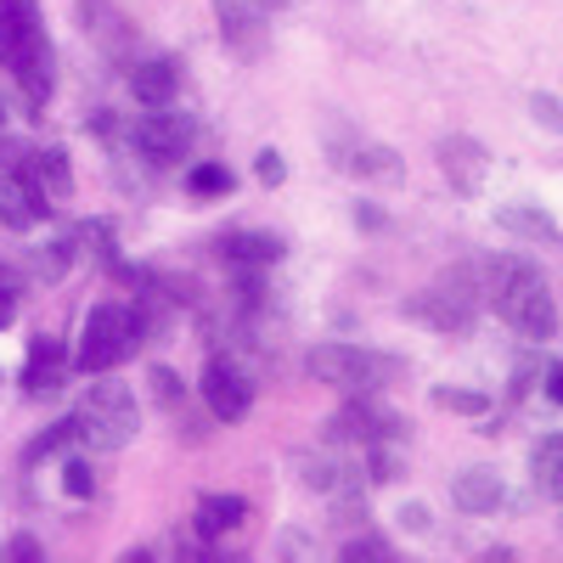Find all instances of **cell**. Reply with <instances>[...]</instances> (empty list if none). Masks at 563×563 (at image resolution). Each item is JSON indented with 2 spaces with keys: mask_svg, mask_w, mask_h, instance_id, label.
<instances>
[{
  "mask_svg": "<svg viewBox=\"0 0 563 563\" xmlns=\"http://www.w3.org/2000/svg\"><path fill=\"white\" fill-rule=\"evenodd\" d=\"M501 479L490 474V467H467V474H456V485H451V501L462 507V512H496L501 507Z\"/></svg>",
  "mask_w": 563,
  "mask_h": 563,
  "instance_id": "15",
  "label": "cell"
},
{
  "mask_svg": "<svg viewBox=\"0 0 563 563\" xmlns=\"http://www.w3.org/2000/svg\"><path fill=\"white\" fill-rule=\"evenodd\" d=\"M327 434H333V440H355V445H384V440L400 434V417L384 411V406H372L361 395V400H350L333 422H327Z\"/></svg>",
  "mask_w": 563,
  "mask_h": 563,
  "instance_id": "8",
  "label": "cell"
},
{
  "mask_svg": "<svg viewBox=\"0 0 563 563\" xmlns=\"http://www.w3.org/2000/svg\"><path fill=\"white\" fill-rule=\"evenodd\" d=\"M355 225H366V231H378V225H384V214H378V209H355Z\"/></svg>",
  "mask_w": 563,
  "mask_h": 563,
  "instance_id": "31",
  "label": "cell"
},
{
  "mask_svg": "<svg viewBox=\"0 0 563 563\" xmlns=\"http://www.w3.org/2000/svg\"><path fill=\"white\" fill-rule=\"evenodd\" d=\"M63 490L74 501H90V496H97V474H90L85 462H63Z\"/></svg>",
  "mask_w": 563,
  "mask_h": 563,
  "instance_id": "23",
  "label": "cell"
},
{
  "mask_svg": "<svg viewBox=\"0 0 563 563\" xmlns=\"http://www.w3.org/2000/svg\"><path fill=\"white\" fill-rule=\"evenodd\" d=\"M231 186H238V175H231L225 164H192L186 169V192L192 198H225Z\"/></svg>",
  "mask_w": 563,
  "mask_h": 563,
  "instance_id": "20",
  "label": "cell"
},
{
  "mask_svg": "<svg viewBox=\"0 0 563 563\" xmlns=\"http://www.w3.org/2000/svg\"><path fill=\"white\" fill-rule=\"evenodd\" d=\"M63 445H74V417H63V422H52L34 445H29V462H40V456H57Z\"/></svg>",
  "mask_w": 563,
  "mask_h": 563,
  "instance_id": "22",
  "label": "cell"
},
{
  "mask_svg": "<svg viewBox=\"0 0 563 563\" xmlns=\"http://www.w3.org/2000/svg\"><path fill=\"white\" fill-rule=\"evenodd\" d=\"M153 389H158V400H164V406H175V400H180V378H175L169 366H153Z\"/></svg>",
  "mask_w": 563,
  "mask_h": 563,
  "instance_id": "27",
  "label": "cell"
},
{
  "mask_svg": "<svg viewBox=\"0 0 563 563\" xmlns=\"http://www.w3.org/2000/svg\"><path fill=\"white\" fill-rule=\"evenodd\" d=\"M305 372L316 384L339 389V395H378L384 384L406 378V361L378 355V350H361V344H316L305 355Z\"/></svg>",
  "mask_w": 563,
  "mask_h": 563,
  "instance_id": "3",
  "label": "cell"
},
{
  "mask_svg": "<svg viewBox=\"0 0 563 563\" xmlns=\"http://www.w3.org/2000/svg\"><path fill=\"white\" fill-rule=\"evenodd\" d=\"M175 85H180V68H175L169 57H153V63H135V68H130V90H135L141 108L175 102Z\"/></svg>",
  "mask_w": 563,
  "mask_h": 563,
  "instance_id": "14",
  "label": "cell"
},
{
  "mask_svg": "<svg viewBox=\"0 0 563 563\" xmlns=\"http://www.w3.org/2000/svg\"><path fill=\"white\" fill-rule=\"evenodd\" d=\"M344 558H389V547H384V541H350Z\"/></svg>",
  "mask_w": 563,
  "mask_h": 563,
  "instance_id": "28",
  "label": "cell"
},
{
  "mask_svg": "<svg viewBox=\"0 0 563 563\" xmlns=\"http://www.w3.org/2000/svg\"><path fill=\"white\" fill-rule=\"evenodd\" d=\"M220 254L231 265H276L282 260V238L276 231H231V238L220 243Z\"/></svg>",
  "mask_w": 563,
  "mask_h": 563,
  "instance_id": "18",
  "label": "cell"
},
{
  "mask_svg": "<svg viewBox=\"0 0 563 563\" xmlns=\"http://www.w3.org/2000/svg\"><path fill=\"white\" fill-rule=\"evenodd\" d=\"M68 378V350L63 339H29V366H23V389L29 395H57Z\"/></svg>",
  "mask_w": 563,
  "mask_h": 563,
  "instance_id": "10",
  "label": "cell"
},
{
  "mask_svg": "<svg viewBox=\"0 0 563 563\" xmlns=\"http://www.w3.org/2000/svg\"><path fill=\"white\" fill-rule=\"evenodd\" d=\"M243 519H249V501H243V496H203L192 525H198L203 541H220V536H231V530H243Z\"/></svg>",
  "mask_w": 563,
  "mask_h": 563,
  "instance_id": "16",
  "label": "cell"
},
{
  "mask_svg": "<svg viewBox=\"0 0 563 563\" xmlns=\"http://www.w3.org/2000/svg\"><path fill=\"white\" fill-rule=\"evenodd\" d=\"M547 395L563 406V366H547Z\"/></svg>",
  "mask_w": 563,
  "mask_h": 563,
  "instance_id": "29",
  "label": "cell"
},
{
  "mask_svg": "<svg viewBox=\"0 0 563 563\" xmlns=\"http://www.w3.org/2000/svg\"><path fill=\"white\" fill-rule=\"evenodd\" d=\"M135 147L147 153V158H180L186 147H192V119L169 113V102H164L147 119H135Z\"/></svg>",
  "mask_w": 563,
  "mask_h": 563,
  "instance_id": "9",
  "label": "cell"
},
{
  "mask_svg": "<svg viewBox=\"0 0 563 563\" xmlns=\"http://www.w3.org/2000/svg\"><path fill=\"white\" fill-rule=\"evenodd\" d=\"M485 276H490L485 294H490L496 316L512 327V333H525V339H536V344L558 339V299H552L547 276H541L530 260L501 254V260L485 265Z\"/></svg>",
  "mask_w": 563,
  "mask_h": 563,
  "instance_id": "1",
  "label": "cell"
},
{
  "mask_svg": "<svg viewBox=\"0 0 563 563\" xmlns=\"http://www.w3.org/2000/svg\"><path fill=\"white\" fill-rule=\"evenodd\" d=\"M440 169L451 175L456 192H479V186H485V169H490V158H485L479 141L451 135V141H440Z\"/></svg>",
  "mask_w": 563,
  "mask_h": 563,
  "instance_id": "11",
  "label": "cell"
},
{
  "mask_svg": "<svg viewBox=\"0 0 563 563\" xmlns=\"http://www.w3.org/2000/svg\"><path fill=\"white\" fill-rule=\"evenodd\" d=\"M294 462L305 467V474H299V479H305L310 490H333V485H339V467H333V462H327V456H316V462H310V456H294Z\"/></svg>",
  "mask_w": 563,
  "mask_h": 563,
  "instance_id": "24",
  "label": "cell"
},
{
  "mask_svg": "<svg viewBox=\"0 0 563 563\" xmlns=\"http://www.w3.org/2000/svg\"><path fill=\"white\" fill-rule=\"evenodd\" d=\"M198 389H203V400H209V411L220 422H243L249 406H254V384L243 378V366L238 361H220V355L203 366V384Z\"/></svg>",
  "mask_w": 563,
  "mask_h": 563,
  "instance_id": "7",
  "label": "cell"
},
{
  "mask_svg": "<svg viewBox=\"0 0 563 563\" xmlns=\"http://www.w3.org/2000/svg\"><path fill=\"white\" fill-rule=\"evenodd\" d=\"M0 63L12 68L34 108L52 102L57 74H52V40L40 23V0H0Z\"/></svg>",
  "mask_w": 563,
  "mask_h": 563,
  "instance_id": "2",
  "label": "cell"
},
{
  "mask_svg": "<svg viewBox=\"0 0 563 563\" xmlns=\"http://www.w3.org/2000/svg\"><path fill=\"white\" fill-rule=\"evenodd\" d=\"M361 175H400V164H395V153L389 147H366V153H355L350 158Z\"/></svg>",
  "mask_w": 563,
  "mask_h": 563,
  "instance_id": "25",
  "label": "cell"
},
{
  "mask_svg": "<svg viewBox=\"0 0 563 563\" xmlns=\"http://www.w3.org/2000/svg\"><path fill=\"white\" fill-rule=\"evenodd\" d=\"M406 310H411L417 321L440 327V333H467V327H474V310H479V294H474V288H467V282L456 276V282H440V288L417 294Z\"/></svg>",
  "mask_w": 563,
  "mask_h": 563,
  "instance_id": "6",
  "label": "cell"
},
{
  "mask_svg": "<svg viewBox=\"0 0 563 563\" xmlns=\"http://www.w3.org/2000/svg\"><path fill=\"white\" fill-rule=\"evenodd\" d=\"M530 479L547 501H563V434H541L530 451Z\"/></svg>",
  "mask_w": 563,
  "mask_h": 563,
  "instance_id": "17",
  "label": "cell"
},
{
  "mask_svg": "<svg viewBox=\"0 0 563 563\" xmlns=\"http://www.w3.org/2000/svg\"><path fill=\"white\" fill-rule=\"evenodd\" d=\"M40 214H45V198L34 192V180L23 175V164H7V169H0V220L23 231Z\"/></svg>",
  "mask_w": 563,
  "mask_h": 563,
  "instance_id": "12",
  "label": "cell"
},
{
  "mask_svg": "<svg viewBox=\"0 0 563 563\" xmlns=\"http://www.w3.org/2000/svg\"><path fill=\"white\" fill-rule=\"evenodd\" d=\"M7 552H12V558H40V547H34V541H29V536H18V541H12V547H7Z\"/></svg>",
  "mask_w": 563,
  "mask_h": 563,
  "instance_id": "30",
  "label": "cell"
},
{
  "mask_svg": "<svg viewBox=\"0 0 563 563\" xmlns=\"http://www.w3.org/2000/svg\"><path fill=\"white\" fill-rule=\"evenodd\" d=\"M23 175L34 180V192L40 198H74V169H68V153L63 147H40V153H29L23 158Z\"/></svg>",
  "mask_w": 563,
  "mask_h": 563,
  "instance_id": "13",
  "label": "cell"
},
{
  "mask_svg": "<svg viewBox=\"0 0 563 563\" xmlns=\"http://www.w3.org/2000/svg\"><path fill=\"white\" fill-rule=\"evenodd\" d=\"M141 344V327H135V310L124 305H97L79 327V350H74V366L79 372H113L119 361H130V350Z\"/></svg>",
  "mask_w": 563,
  "mask_h": 563,
  "instance_id": "5",
  "label": "cell"
},
{
  "mask_svg": "<svg viewBox=\"0 0 563 563\" xmlns=\"http://www.w3.org/2000/svg\"><path fill=\"white\" fill-rule=\"evenodd\" d=\"M429 400H434L440 411H467V417H485V411H490V400L474 395V389H434Z\"/></svg>",
  "mask_w": 563,
  "mask_h": 563,
  "instance_id": "21",
  "label": "cell"
},
{
  "mask_svg": "<svg viewBox=\"0 0 563 563\" xmlns=\"http://www.w3.org/2000/svg\"><path fill=\"white\" fill-rule=\"evenodd\" d=\"M254 175H260L265 186H282V180H288V164H282V153H276V147H265V153L254 158Z\"/></svg>",
  "mask_w": 563,
  "mask_h": 563,
  "instance_id": "26",
  "label": "cell"
},
{
  "mask_svg": "<svg viewBox=\"0 0 563 563\" xmlns=\"http://www.w3.org/2000/svg\"><path fill=\"white\" fill-rule=\"evenodd\" d=\"M496 220H501L507 231H519V238H530V243H552V249H563L558 220L541 214V209H530V203H507V209H496Z\"/></svg>",
  "mask_w": 563,
  "mask_h": 563,
  "instance_id": "19",
  "label": "cell"
},
{
  "mask_svg": "<svg viewBox=\"0 0 563 563\" xmlns=\"http://www.w3.org/2000/svg\"><path fill=\"white\" fill-rule=\"evenodd\" d=\"M74 440L90 451H124L135 440V395L124 384H90L74 406Z\"/></svg>",
  "mask_w": 563,
  "mask_h": 563,
  "instance_id": "4",
  "label": "cell"
}]
</instances>
